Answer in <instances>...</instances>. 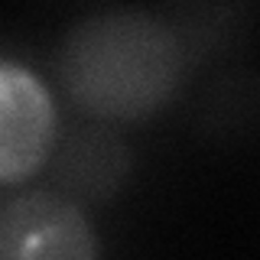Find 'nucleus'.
I'll return each mask as SVG.
<instances>
[{
	"instance_id": "1",
	"label": "nucleus",
	"mask_w": 260,
	"mask_h": 260,
	"mask_svg": "<svg viewBox=\"0 0 260 260\" xmlns=\"http://www.w3.org/2000/svg\"><path fill=\"white\" fill-rule=\"evenodd\" d=\"M185 75V39L146 10H101L65 32L59 81L78 111L104 124L153 117Z\"/></svg>"
},
{
	"instance_id": "2",
	"label": "nucleus",
	"mask_w": 260,
	"mask_h": 260,
	"mask_svg": "<svg viewBox=\"0 0 260 260\" xmlns=\"http://www.w3.org/2000/svg\"><path fill=\"white\" fill-rule=\"evenodd\" d=\"M0 260H101L81 205L32 189L0 202Z\"/></svg>"
},
{
	"instance_id": "3",
	"label": "nucleus",
	"mask_w": 260,
	"mask_h": 260,
	"mask_svg": "<svg viewBox=\"0 0 260 260\" xmlns=\"http://www.w3.org/2000/svg\"><path fill=\"white\" fill-rule=\"evenodd\" d=\"M55 143L49 88L16 62H0V182L32 176Z\"/></svg>"
},
{
	"instance_id": "4",
	"label": "nucleus",
	"mask_w": 260,
	"mask_h": 260,
	"mask_svg": "<svg viewBox=\"0 0 260 260\" xmlns=\"http://www.w3.org/2000/svg\"><path fill=\"white\" fill-rule=\"evenodd\" d=\"M134 169L127 140L108 124L75 127L59 140L52 153V176L59 195L75 205H98L114 199Z\"/></svg>"
}]
</instances>
